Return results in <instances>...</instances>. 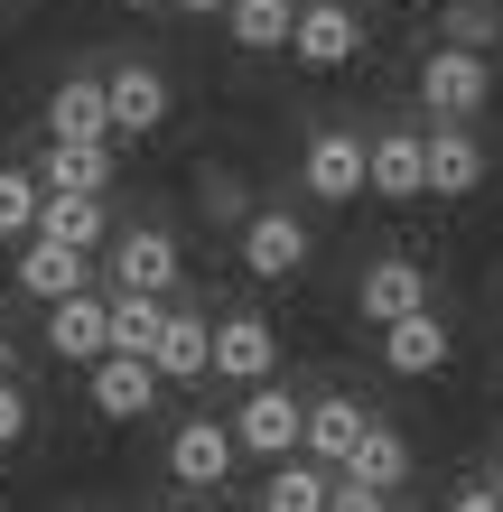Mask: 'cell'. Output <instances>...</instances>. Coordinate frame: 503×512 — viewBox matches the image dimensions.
<instances>
[{"label": "cell", "instance_id": "obj_34", "mask_svg": "<svg viewBox=\"0 0 503 512\" xmlns=\"http://www.w3.org/2000/svg\"><path fill=\"white\" fill-rule=\"evenodd\" d=\"M494 494H503V466H494Z\"/></svg>", "mask_w": 503, "mask_h": 512}, {"label": "cell", "instance_id": "obj_24", "mask_svg": "<svg viewBox=\"0 0 503 512\" xmlns=\"http://www.w3.org/2000/svg\"><path fill=\"white\" fill-rule=\"evenodd\" d=\"M345 475H364V485L392 494L401 475H410V438H401V429H382V419H364V438L345 447Z\"/></svg>", "mask_w": 503, "mask_h": 512}, {"label": "cell", "instance_id": "obj_19", "mask_svg": "<svg viewBox=\"0 0 503 512\" xmlns=\"http://www.w3.org/2000/svg\"><path fill=\"white\" fill-rule=\"evenodd\" d=\"M205 354H215V326H205L196 308H168V317H159V336H150L159 382H205Z\"/></svg>", "mask_w": 503, "mask_h": 512}, {"label": "cell", "instance_id": "obj_30", "mask_svg": "<svg viewBox=\"0 0 503 512\" xmlns=\"http://www.w3.org/2000/svg\"><path fill=\"white\" fill-rule=\"evenodd\" d=\"M457 512H503V494H494V475H485V485H457Z\"/></svg>", "mask_w": 503, "mask_h": 512}, {"label": "cell", "instance_id": "obj_6", "mask_svg": "<svg viewBox=\"0 0 503 512\" xmlns=\"http://www.w3.org/2000/svg\"><path fill=\"white\" fill-rule=\"evenodd\" d=\"M233 233H243V270L252 280H299L308 270V224L289 215V205H252Z\"/></svg>", "mask_w": 503, "mask_h": 512}, {"label": "cell", "instance_id": "obj_5", "mask_svg": "<svg viewBox=\"0 0 503 512\" xmlns=\"http://www.w3.org/2000/svg\"><path fill=\"white\" fill-rule=\"evenodd\" d=\"M38 336H47L56 364H94V354L112 345V298H103L94 280L66 289V298H47V326H38Z\"/></svg>", "mask_w": 503, "mask_h": 512}, {"label": "cell", "instance_id": "obj_12", "mask_svg": "<svg viewBox=\"0 0 503 512\" xmlns=\"http://www.w3.org/2000/svg\"><path fill=\"white\" fill-rule=\"evenodd\" d=\"M364 196H392V205L429 196V149H420V131H373L364 140Z\"/></svg>", "mask_w": 503, "mask_h": 512}, {"label": "cell", "instance_id": "obj_17", "mask_svg": "<svg viewBox=\"0 0 503 512\" xmlns=\"http://www.w3.org/2000/svg\"><path fill=\"white\" fill-rule=\"evenodd\" d=\"M47 140H112V94L103 75H66L47 94Z\"/></svg>", "mask_w": 503, "mask_h": 512}, {"label": "cell", "instance_id": "obj_4", "mask_svg": "<svg viewBox=\"0 0 503 512\" xmlns=\"http://www.w3.org/2000/svg\"><path fill=\"white\" fill-rule=\"evenodd\" d=\"M84 391H94V410L112 419V429H131V419H150V401H159V364H150V354L103 345L94 364H84Z\"/></svg>", "mask_w": 503, "mask_h": 512}, {"label": "cell", "instance_id": "obj_13", "mask_svg": "<svg viewBox=\"0 0 503 512\" xmlns=\"http://www.w3.org/2000/svg\"><path fill=\"white\" fill-rule=\"evenodd\" d=\"M354 308H364V326H392L410 308H429V270L410 261V252H382L364 280H354Z\"/></svg>", "mask_w": 503, "mask_h": 512}, {"label": "cell", "instance_id": "obj_31", "mask_svg": "<svg viewBox=\"0 0 503 512\" xmlns=\"http://www.w3.org/2000/svg\"><path fill=\"white\" fill-rule=\"evenodd\" d=\"M168 10H187V19H224V0H168Z\"/></svg>", "mask_w": 503, "mask_h": 512}, {"label": "cell", "instance_id": "obj_20", "mask_svg": "<svg viewBox=\"0 0 503 512\" xmlns=\"http://www.w3.org/2000/svg\"><path fill=\"white\" fill-rule=\"evenodd\" d=\"M38 233H56V243H75V252H103L112 215H103V196H84V187H47L38 196Z\"/></svg>", "mask_w": 503, "mask_h": 512}, {"label": "cell", "instance_id": "obj_18", "mask_svg": "<svg viewBox=\"0 0 503 512\" xmlns=\"http://www.w3.org/2000/svg\"><path fill=\"white\" fill-rule=\"evenodd\" d=\"M364 419H373V410L354 401V391H327V401H308V410H299V447H308L317 466H345V447L364 438Z\"/></svg>", "mask_w": 503, "mask_h": 512}, {"label": "cell", "instance_id": "obj_10", "mask_svg": "<svg viewBox=\"0 0 503 512\" xmlns=\"http://www.w3.org/2000/svg\"><path fill=\"white\" fill-rule=\"evenodd\" d=\"M448 354H457V336H448V317H438V308H410V317H392V326H382V364H392L401 382L448 373Z\"/></svg>", "mask_w": 503, "mask_h": 512}, {"label": "cell", "instance_id": "obj_33", "mask_svg": "<svg viewBox=\"0 0 503 512\" xmlns=\"http://www.w3.org/2000/svg\"><path fill=\"white\" fill-rule=\"evenodd\" d=\"M122 10H168V0H122Z\"/></svg>", "mask_w": 503, "mask_h": 512}, {"label": "cell", "instance_id": "obj_26", "mask_svg": "<svg viewBox=\"0 0 503 512\" xmlns=\"http://www.w3.org/2000/svg\"><path fill=\"white\" fill-rule=\"evenodd\" d=\"M38 168H0V243H19L28 224H38Z\"/></svg>", "mask_w": 503, "mask_h": 512}, {"label": "cell", "instance_id": "obj_22", "mask_svg": "<svg viewBox=\"0 0 503 512\" xmlns=\"http://www.w3.org/2000/svg\"><path fill=\"white\" fill-rule=\"evenodd\" d=\"M38 187H84V196H103V187H112V140H47Z\"/></svg>", "mask_w": 503, "mask_h": 512}, {"label": "cell", "instance_id": "obj_9", "mask_svg": "<svg viewBox=\"0 0 503 512\" xmlns=\"http://www.w3.org/2000/svg\"><path fill=\"white\" fill-rule=\"evenodd\" d=\"M177 280H187V261H177V233H159V224L112 233V289H159V298H177Z\"/></svg>", "mask_w": 503, "mask_h": 512}, {"label": "cell", "instance_id": "obj_27", "mask_svg": "<svg viewBox=\"0 0 503 512\" xmlns=\"http://www.w3.org/2000/svg\"><path fill=\"white\" fill-rule=\"evenodd\" d=\"M438 38H457V47H494V38H503V19H494V0H448Z\"/></svg>", "mask_w": 503, "mask_h": 512}, {"label": "cell", "instance_id": "obj_16", "mask_svg": "<svg viewBox=\"0 0 503 512\" xmlns=\"http://www.w3.org/2000/svg\"><path fill=\"white\" fill-rule=\"evenodd\" d=\"M420 149H429V196H476L485 187V140L466 131V122L420 131Z\"/></svg>", "mask_w": 503, "mask_h": 512}, {"label": "cell", "instance_id": "obj_21", "mask_svg": "<svg viewBox=\"0 0 503 512\" xmlns=\"http://www.w3.org/2000/svg\"><path fill=\"white\" fill-rule=\"evenodd\" d=\"M327 475L308 447H289V457H271V475H261V512H327Z\"/></svg>", "mask_w": 503, "mask_h": 512}, {"label": "cell", "instance_id": "obj_29", "mask_svg": "<svg viewBox=\"0 0 503 512\" xmlns=\"http://www.w3.org/2000/svg\"><path fill=\"white\" fill-rule=\"evenodd\" d=\"M19 438H28V391L0 373V447H19Z\"/></svg>", "mask_w": 503, "mask_h": 512}, {"label": "cell", "instance_id": "obj_23", "mask_svg": "<svg viewBox=\"0 0 503 512\" xmlns=\"http://www.w3.org/2000/svg\"><path fill=\"white\" fill-rule=\"evenodd\" d=\"M289 19H299V0H224V28L243 56H280L289 47Z\"/></svg>", "mask_w": 503, "mask_h": 512}, {"label": "cell", "instance_id": "obj_25", "mask_svg": "<svg viewBox=\"0 0 503 512\" xmlns=\"http://www.w3.org/2000/svg\"><path fill=\"white\" fill-rule=\"evenodd\" d=\"M103 298H112V345H122V354H150L168 298H159V289H103Z\"/></svg>", "mask_w": 503, "mask_h": 512}, {"label": "cell", "instance_id": "obj_2", "mask_svg": "<svg viewBox=\"0 0 503 512\" xmlns=\"http://www.w3.org/2000/svg\"><path fill=\"white\" fill-rule=\"evenodd\" d=\"M299 391H280V373L271 382H243V401H233V419H224V429H233V447H243V457H261V466H271V457H289V447H299Z\"/></svg>", "mask_w": 503, "mask_h": 512}, {"label": "cell", "instance_id": "obj_14", "mask_svg": "<svg viewBox=\"0 0 503 512\" xmlns=\"http://www.w3.org/2000/svg\"><path fill=\"white\" fill-rule=\"evenodd\" d=\"M84 280H94V252L56 243V233H38V224L19 233V289L38 298V308H47V298H66V289H84Z\"/></svg>", "mask_w": 503, "mask_h": 512}, {"label": "cell", "instance_id": "obj_8", "mask_svg": "<svg viewBox=\"0 0 503 512\" xmlns=\"http://www.w3.org/2000/svg\"><path fill=\"white\" fill-rule=\"evenodd\" d=\"M233 457H243L233 429H224V419H196V410L177 419V438H168V475H177L187 494H215L224 475H233Z\"/></svg>", "mask_w": 503, "mask_h": 512}, {"label": "cell", "instance_id": "obj_3", "mask_svg": "<svg viewBox=\"0 0 503 512\" xmlns=\"http://www.w3.org/2000/svg\"><path fill=\"white\" fill-rule=\"evenodd\" d=\"M280 56H299L308 75H336L364 56V19L345 10V0H299V19H289V47Z\"/></svg>", "mask_w": 503, "mask_h": 512}, {"label": "cell", "instance_id": "obj_28", "mask_svg": "<svg viewBox=\"0 0 503 512\" xmlns=\"http://www.w3.org/2000/svg\"><path fill=\"white\" fill-rule=\"evenodd\" d=\"M205 215H215V224H243V215H252V196H243V177H224V168L205 177Z\"/></svg>", "mask_w": 503, "mask_h": 512}, {"label": "cell", "instance_id": "obj_15", "mask_svg": "<svg viewBox=\"0 0 503 512\" xmlns=\"http://www.w3.org/2000/svg\"><path fill=\"white\" fill-rule=\"evenodd\" d=\"M103 94H112V140H150L168 122V75L159 66H112Z\"/></svg>", "mask_w": 503, "mask_h": 512}, {"label": "cell", "instance_id": "obj_11", "mask_svg": "<svg viewBox=\"0 0 503 512\" xmlns=\"http://www.w3.org/2000/svg\"><path fill=\"white\" fill-rule=\"evenodd\" d=\"M205 373H224L233 391H243V382H271V373H280V326H271V317H224Z\"/></svg>", "mask_w": 503, "mask_h": 512}, {"label": "cell", "instance_id": "obj_7", "mask_svg": "<svg viewBox=\"0 0 503 512\" xmlns=\"http://www.w3.org/2000/svg\"><path fill=\"white\" fill-rule=\"evenodd\" d=\"M299 187H308L317 205H354V196H364V131H308Z\"/></svg>", "mask_w": 503, "mask_h": 512}, {"label": "cell", "instance_id": "obj_32", "mask_svg": "<svg viewBox=\"0 0 503 512\" xmlns=\"http://www.w3.org/2000/svg\"><path fill=\"white\" fill-rule=\"evenodd\" d=\"M10 364H19V345H10V336H0V373H10Z\"/></svg>", "mask_w": 503, "mask_h": 512}, {"label": "cell", "instance_id": "obj_1", "mask_svg": "<svg viewBox=\"0 0 503 512\" xmlns=\"http://www.w3.org/2000/svg\"><path fill=\"white\" fill-rule=\"evenodd\" d=\"M420 103L438 112V122H476V112L494 103V56L485 47H429V66H420Z\"/></svg>", "mask_w": 503, "mask_h": 512}]
</instances>
